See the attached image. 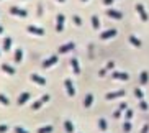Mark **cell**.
Returning a JSON list of instances; mask_svg holds the SVG:
<instances>
[{"label":"cell","instance_id":"cell-1","mask_svg":"<svg viewBox=\"0 0 149 133\" xmlns=\"http://www.w3.org/2000/svg\"><path fill=\"white\" fill-rule=\"evenodd\" d=\"M10 13L12 15H15V17H26V10H23V8H20V7H10Z\"/></svg>","mask_w":149,"mask_h":133},{"label":"cell","instance_id":"cell-2","mask_svg":"<svg viewBox=\"0 0 149 133\" xmlns=\"http://www.w3.org/2000/svg\"><path fill=\"white\" fill-rule=\"evenodd\" d=\"M28 33H31V35H44V30L43 28H38V27H33V25H30V27L26 28Z\"/></svg>","mask_w":149,"mask_h":133},{"label":"cell","instance_id":"cell-3","mask_svg":"<svg viewBox=\"0 0 149 133\" xmlns=\"http://www.w3.org/2000/svg\"><path fill=\"white\" fill-rule=\"evenodd\" d=\"M64 18H66V17H64L62 13H59V15H57V25H56V30H57V31H62V25H64Z\"/></svg>","mask_w":149,"mask_h":133},{"label":"cell","instance_id":"cell-4","mask_svg":"<svg viewBox=\"0 0 149 133\" xmlns=\"http://www.w3.org/2000/svg\"><path fill=\"white\" fill-rule=\"evenodd\" d=\"M136 10L139 12L141 18H143V20H144V22H146V20H148V13H146V12H144V7H143V5H141V4H138V5H136Z\"/></svg>","mask_w":149,"mask_h":133},{"label":"cell","instance_id":"cell-5","mask_svg":"<svg viewBox=\"0 0 149 133\" xmlns=\"http://www.w3.org/2000/svg\"><path fill=\"white\" fill-rule=\"evenodd\" d=\"M116 35V30H108L105 33H102V40H107V38H111V36Z\"/></svg>","mask_w":149,"mask_h":133},{"label":"cell","instance_id":"cell-6","mask_svg":"<svg viewBox=\"0 0 149 133\" xmlns=\"http://www.w3.org/2000/svg\"><path fill=\"white\" fill-rule=\"evenodd\" d=\"M31 80H35L36 84H40V85H44V79L40 77L38 74H31Z\"/></svg>","mask_w":149,"mask_h":133},{"label":"cell","instance_id":"cell-7","mask_svg":"<svg viewBox=\"0 0 149 133\" xmlns=\"http://www.w3.org/2000/svg\"><path fill=\"white\" fill-rule=\"evenodd\" d=\"M107 15H108V17H111V18H121V13H120V12H116V10H108V12H107Z\"/></svg>","mask_w":149,"mask_h":133},{"label":"cell","instance_id":"cell-8","mask_svg":"<svg viewBox=\"0 0 149 133\" xmlns=\"http://www.w3.org/2000/svg\"><path fill=\"white\" fill-rule=\"evenodd\" d=\"M56 62H57V56H53V58H49L48 61L44 62L43 66L44 67H49V66H53V64H56Z\"/></svg>","mask_w":149,"mask_h":133},{"label":"cell","instance_id":"cell-9","mask_svg":"<svg viewBox=\"0 0 149 133\" xmlns=\"http://www.w3.org/2000/svg\"><path fill=\"white\" fill-rule=\"evenodd\" d=\"M72 48H74V44L69 43V44H64V46H61V49H59V51H61V53H67V51H70Z\"/></svg>","mask_w":149,"mask_h":133},{"label":"cell","instance_id":"cell-10","mask_svg":"<svg viewBox=\"0 0 149 133\" xmlns=\"http://www.w3.org/2000/svg\"><path fill=\"white\" fill-rule=\"evenodd\" d=\"M2 69H3L7 74H15V69L12 66H8V64H3V66H2Z\"/></svg>","mask_w":149,"mask_h":133},{"label":"cell","instance_id":"cell-11","mask_svg":"<svg viewBox=\"0 0 149 133\" xmlns=\"http://www.w3.org/2000/svg\"><path fill=\"white\" fill-rule=\"evenodd\" d=\"M10 46H12V40H10V38H5V41H3V49H5V51H8Z\"/></svg>","mask_w":149,"mask_h":133},{"label":"cell","instance_id":"cell-12","mask_svg":"<svg viewBox=\"0 0 149 133\" xmlns=\"http://www.w3.org/2000/svg\"><path fill=\"white\" fill-rule=\"evenodd\" d=\"M15 61L17 62L22 61V49H17V51H15Z\"/></svg>","mask_w":149,"mask_h":133},{"label":"cell","instance_id":"cell-13","mask_svg":"<svg viewBox=\"0 0 149 133\" xmlns=\"http://www.w3.org/2000/svg\"><path fill=\"white\" fill-rule=\"evenodd\" d=\"M92 25H93V28H98V25H100V22H98V17H95V15H93L92 17Z\"/></svg>","mask_w":149,"mask_h":133},{"label":"cell","instance_id":"cell-14","mask_svg":"<svg viewBox=\"0 0 149 133\" xmlns=\"http://www.w3.org/2000/svg\"><path fill=\"white\" fill-rule=\"evenodd\" d=\"M72 67H74V72L75 74H79V64H77V59H72Z\"/></svg>","mask_w":149,"mask_h":133},{"label":"cell","instance_id":"cell-15","mask_svg":"<svg viewBox=\"0 0 149 133\" xmlns=\"http://www.w3.org/2000/svg\"><path fill=\"white\" fill-rule=\"evenodd\" d=\"M115 77H116V79H123V80H126V79H128V76H126V74H123V72H115Z\"/></svg>","mask_w":149,"mask_h":133},{"label":"cell","instance_id":"cell-16","mask_svg":"<svg viewBox=\"0 0 149 133\" xmlns=\"http://www.w3.org/2000/svg\"><path fill=\"white\" fill-rule=\"evenodd\" d=\"M130 41H131L134 46H139V44H141V41L138 40V38H134V36H131V38H130Z\"/></svg>","mask_w":149,"mask_h":133},{"label":"cell","instance_id":"cell-17","mask_svg":"<svg viewBox=\"0 0 149 133\" xmlns=\"http://www.w3.org/2000/svg\"><path fill=\"white\" fill-rule=\"evenodd\" d=\"M146 80H148V74H146V72H144V74L141 76V84H144Z\"/></svg>","mask_w":149,"mask_h":133},{"label":"cell","instance_id":"cell-18","mask_svg":"<svg viewBox=\"0 0 149 133\" xmlns=\"http://www.w3.org/2000/svg\"><path fill=\"white\" fill-rule=\"evenodd\" d=\"M74 22L77 23V25H82V20H80V18L77 17V15H74Z\"/></svg>","mask_w":149,"mask_h":133},{"label":"cell","instance_id":"cell-19","mask_svg":"<svg viewBox=\"0 0 149 133\" xmlns=\"http://www.w3.org/2000/svg\"><path fill=\"white\" fill-rule=\"evenodd\" d=\"M103 4H105V5H111V4H113V0H103Z\"/></svg>","mask_w":149,"mask_h":133},{"label":"cell","instance_id":"cell-20","mask_svg":"<svg viewBox=\"0 0 149 133\" xmlns=\"http://www.w3.org/2000/svg\"><path fill=\"white\" fill-rule=\"evenodd\" d=\"M57 2H61V4H62V2H66V0H57Z\"/></svg>","mask_w":149,"mask_h":133},{"label":"cell","instance_id":"cell-21","mask_svg":"<svg viewBox=\"0 0 149 133\" xmlns=\"http://www.w3.org/2000/svg\"><path fill=\"white\" fill-rule=\"evenodd\" d=\"M2 31H3V28H2V27H0V33H2Z\"/></svg>","mask_w":149,"mask_h":133},{"label":"cell","instance_id":"cell-22","mask_svg":"<svg viewBox=\"0 0 149 133\" xmlns=\"http://www.w3.org/2000/svg\"><path fill=\"white\" fill-rule=\"evenodd\" d=\"M82 2H87V0H82Z\"/></svg>","mask_w":149,"mask_h":133}]
</instances>
